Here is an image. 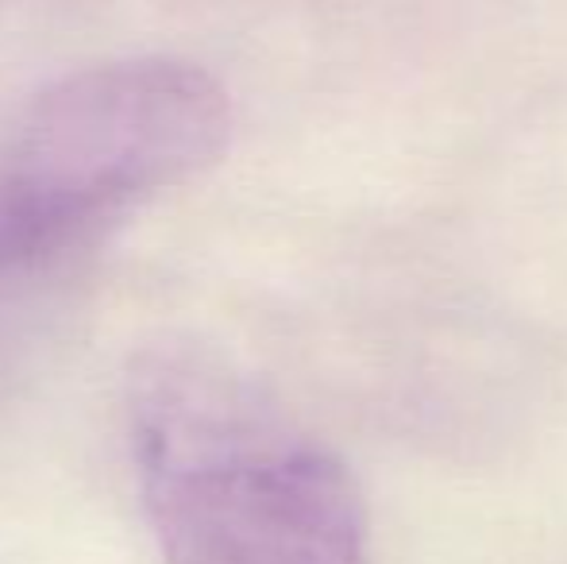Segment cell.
<instances>
[{"instance_id":"1","label":"cell","mask_w":567,"mask_h":564,"mask_svg":"<svg viewBox=\"0 0 567 564\" xmlns=\"http://www.w3.org/2000/svg\"><path fill=\"white\" fill-rule=\"evenodd\" d=\"M124 425L163 564H371L348 468L217 348L143 345Z\"/></svg>"},{"instance_id":"2","label":"cell","mask_w":567,"mask_h":564,"mask_svg":"<svg viewBox=\"0 0 567 564\" xmlns=\"http://www.w3.org/2000/svg\"><path fill=\"white\" fill-rule=\"evenodd\" d=\"M228 136L225 85L189 59L124 54L54 78L0 132V279L93 244L209 171Z\"/></svg>"}]
</instances>
